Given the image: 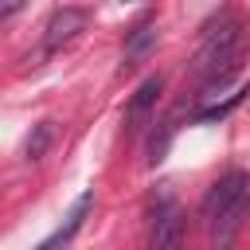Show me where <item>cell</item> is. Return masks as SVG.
Returning a JSON list of instances; mask_svg holds the SVG:
<instances>
[{"instance_id":"52a82bcc","label":"cell","mask_w":250,"mask_h":250,"mask_svg":"<svg viewBox=\"0 0 250 250\" xmlns=\"http://www.w3.org/2000/svg\"><path fill=\"white\" fill-rule=\"evenodd\" d=\"M156 43V27L152 23H141V27H133L129 31V39H125V66H137L145 55H148V47Z\"/></svg>"},{"instance_id":"3957f363","label":"cell","mask_w":250,"mask_h":250,"mask_svg":"<svg viewBox=\"0 0 250 250\" xmlns=\"http://www.w3.org/2000/svg\"><path fill=\"white\" fill-rule=\"evenodd\" d=\"M160 90H164V78H160V74H148V78L137 86V94H133V102H129V109H125V137H137V133L148 125Z\"/></svg>"},{"instance_id":"ba28073f","label":"cell","mask_w":250,"mask_h":250,"mask_svg":"<svg viewBox=\"0 0 250 250\" xmlns=\"http://www.w3.org/2000/svg\"><path fill=\"white\" fill-rule=\"evenodd\" d=\"M51 141H55V121H39V125L31 129L27 145H23V156H27V160H43V152L51 148Z\"/></svg>"},{"instance_id":"7a4b0ae2","label":"cell","mask_w":250,"mask_h":250,"mask_svg":"<svg viewBox=\"0 0 250 250\" xmlns=\"http://www.w3.org/2000/svg\"><path fill=\"white\" fill-rule=\"evenodd\" d=\"M242 39H246L242 20H234V16H219L207 27V35H203V43L195 51V74L207 82V90H219L234 74L238 55H242Z\"/></svg>"},{"instance_id":"9c48e42d","label":"cell","mask_w":250,"mask_h":250,"mask_svg":"<svg viewBox=\"0 0 250 250\" xmlns=\"http://www.w3.org/2000/svg\"><path fill=\"white\" fill-rule=\"evenodd\" d=\"M16 12H20V4H4V8H0V20H8V16H16Z\"/></svg>"},{"instance_id":"8992f818","label":"cell","mask_w":250,"mask_h":250,"mask_svg":"<svg viewBox=\"0 0 250 250\" xmlns=\"http://www.w3.org/2000/svg\"><path fill=\"white\" fill-rule=\"evenodd\" d=\"M90 203H94V195H90V191H82V195L74 199V207H70V215H66V223H62V227H59V230H55V234H51V238H47V242L39 246V250H59V246H62V242H66V238H70V234H74V230L82 227V219H86V211H90Z\"/></svg>"},{"instance_id":"6da1fadb","label":"cell","mask_w":250,"mask_h":250,"mask_svg":"<svg viewBox=\"0 0 250 250\" xmlns=\"http://www.w3.org/2000/svg\"><path fill=\"white\" fill-rule=\"evenodd\" d=\"M250 215V172H227L211 184L203 199V219L211 227V250H230Z\"/></svg>"},{"instance_id":"277c9868","label":"cell","mask_w":250,"mask_h":250,"mask_svg":"<svg viewBox=\"0 0 250 250\" xmlns=\"http://www.w3.org/2000/svg\"><path fill=\"white\" fill-rule=\"evenodd\" d=\"M86 20H90V12L86 8H59L51 20H47V35H43V47L47 51H59V47H66L82 27H86Z\"/></svg>"},{"instance_id":"5b68a950","label":"cell","mask_w":250,"mask_h":250,"mask_svg":"<svg viewBox=\"0 0 250 250\" xmlns=\"http://www.w3.org/2000/svg\"><path fill=\"white\" fill-rule=\"evenodd\" d=\"M180 234H184V215L176 203H160L156 219H152V234H148V250H180Z\"/></svg>"}]
</instances>
